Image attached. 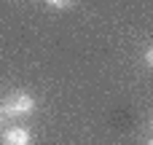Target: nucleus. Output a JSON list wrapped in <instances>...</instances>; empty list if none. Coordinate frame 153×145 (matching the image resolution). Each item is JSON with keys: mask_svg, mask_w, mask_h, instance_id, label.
I'll list each match as a JSON object with an SVG mask.
<instances>
[{"mask_svg": "<svg viewBox=\"0 0 153 145\" xmlns=\"http://www.w3.org/2000/svg\"><path fill=\"white\" fill-rule=\"evenodd\" d=\"M0 108H3V113H5V118H8L11 124H16V121L30 118V116L38 110V100H35L30 91H24V89H13V91H8V94L0 100Z\"/></svg>", "mask_w": 153, "mask_h": 145, "instance_id": "f257e3e1", "label": "nucleus"}, {"mask_svg": "<svg viewBox=\"0 0 153 145\" xmlns=\"http://www.w3.org/2000/svg\"><path fill=\"white\" fill-rule=\"evenodd\" d=\"M32 129L24 126V124H8L3 132H0V145H32Z\"/></svg>", "mask_w": 153, "mask_h": 145, "instance_id": "f03ea898", "label": "nucleus"}, {"mask_svg": "<svg viewBox=\"0 0 153 145\" xmlns=\"http://www.w3.org/2000/svg\"><path fill=\"white\" fill-rule=\"evenodd\" d=\"M48 8H54V11H65V8H73L78 0H43Z\"/></svg>", "mask_w": 153, "mask_h": 145, "instance_id": "7ed1b4c3", "label": "nucleus"}, {"mask_svg": "<svg viewBox=\"0 0 153 145\" xmlns=\"http://www.w3.org/2000/svg\"><path fill=\"white\" fill-rule=\"evenodd\" d=\"M143 65H145L148 70H153V43L145 48V54H143Z\"/></svg>", "mask_w": 153, "mask_h": 145, "instance_id": "20e7f679", "label": "nucleus"}, {"mask_svg": "<svg viewBox=\"0 0 153 145\" xmlns=\"http://www.w3.org/2000/svg\"><path fill=\"white\" fill-rule=\"evenodd\" d=\"M8 124H11V121H8V118H5V113H3V108H0V132H3V129H5V126H8Z\"/></svg>", "mask_w": 153, "mask_h": 145, "instance_id": "39448f33", "label": "nucleus"}, {"mask_svg": "<svg viewBox=\"0 0 153 145\" xmlns=\"http://www.w3.org/2000/svg\"><path fill=\"white\" fill-rule=\"evenodd\" d=\"M145 145H153V135H151V137H148V140H145Z\"/></svg>", "mask_w": 153, "mask_h": 145, "instance_id": "423d86ee", "label": "nucleus"}, {"mask_svg": "<svg viewBox=\"0 0 153 145\" xmlns=\"http://www.w3.org/2000/svg\"><path fill=\"white\" fill-rule=\"evenodd\" d=\"M148 126H151V132H153V116H151V121H148Z\"/></svg>", "mask_w": 153, "mask_h": 145, "instance_id": "0eeeda50", "label": "nucleus"}]
</instances>
